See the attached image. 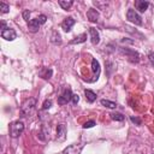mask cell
Here are the masks:
<instances>
[{"instance_id":"cell-28","label":"cell","mask_w":154,"mask_h":154,"mask_svg":"<svg viewBox=\"0 0 154 154\" xmlns=\"http://www.w3.org/2000/svg\"><path fill=\"white\" fill-rule=\"evenodd\" d=\"M130 120H131L132 123H135L136 125H141V119H140V118H137V117L131 116V117H130Z\"/></svg>"},{"instance_id":"cell-30","label":"cell","mask_w":154,"mask_h":154,"mask_svg":"<svg viewBox=\"0 0 154 154\" xmlns=\"http://www.w3.org/2000/svg\"><path fill=\"white\" fill-rule=\"evenodd\" d=\"M29 17H30V11H29V10L24 11V12H23V18H24L26 22H29Z\"/></svg>"},{"instance_id":"cell-19","label":"cell","mask_w":154,"mask_h":154,"mask_svg":"<svg viewBox=\"0 0 154 154\" xmlns=\"http://www.w3.org/2000/svg\"><path fill=\"white\" fill-rule=\"evenodd\" d=\"M52 75H53V70H52V69H47V67L42 69V70H41V72H40V76H41L42 78H45V79L51 78V77H52Z\"/></svg>"},{"instance_id":"cell-13","label":"cell","mask_w":154,"mask_h":154,"mask_svg":"<svg viewBox=\"0 0 154 154\" xmlns=\"http://www.w3.org/2000/svg\"><path fill=\"white\" fill-rule=\"evenodd\" d=\"M28 28H29V30H30L31 32H36V31H38V29H40V23L37 22L36 18H35V19H30V20L28 22Z\"/></svg>"},{"instance_id":"cell-31","label":"cell","mask_w":154,"mask_h":154,"mask_svg":"<svg viewBox=\"0 0 154 154\" xmlns=\"http://www.w3.org/2000/svg\"><path fill=\"white\" fill-rule=\"evenodd\" d=\"M71 101H72V103H73V105H76V103L79 101V96H78L77 94H73V95H72V99H71Z\"/></svg>"},{"instance_id":"cell-6","label":"cell","mask_w":154,"mask_h":154,"mask_svg":"<svg viewBox=\"0 0 154 154\" xmlns=\"http://www.w3.org/2000/svg\"><path fill=\"white\" fill-rule=\"evenodd\" d=\"M72 95H73V94H72V91H71L70 88L65 89L64 93L58 97V103H59V105H65V103H67L69 101H71Z\"/></svg>"},{"instance_id":"cell-17","label":"cell","mask_w":154,"mask_h":154,"mask_svg":"<svg viewBox=\"0 0 154 154\" xmlns=\"http://www.w3.org/2000/svg\"><path fill=\"white\" fill-rule=\"evenodd\" d=\"M84 95H85V99L89 101V102H94L96 100V94L90 90V89H85L84 90Z\"/></svg>"},{"instance_id":"cell-24","label":"cell","mask_w":154,"mask_h":154,"mask_svg":"<svg viewBox=\"0 0 154 154\" xmlns=\"http://www.w3.org/2000/svg\"><path fill=\"white\" fill-rule=\"evenodd\" d=\"M93 4H94L97 8H100V10H103V8L108 5V2H105V1H103V2H101V1H94Z\"/></svg>"},{"instance_id":"cell-7","label":"cell","mask_w":154,"mask_h":154,"mask_svg":"<svg viewBox=\"0 0 154 154\" xmlns=\"http://www.w3.org/2000/svg\"><path fill=\"white\" fill-rule=\"evenodd\" d=\"M1 37L7 40V41H13L17 37V34L13 29L11 28H6L5 30H1Z\"/></svg>"},{"instance_id":"cell-4","label":"cell","mask_w":154,"mask_h":154,"mask_svg":"<svg viewBox=\"0 0 154 154\" xmlns=\"http://www.w3.org/2000/svg\"><path fill=\"white\" fill-rule=\"evenodd\" d=\"M126 18H128V20H130V22H131V23H134L135 25H142V24H143L141 16H140L135 10H132V8L128 10Z\"/></svg>"},{"instance_id":"cell-27","label":"cell","mask_w":154,"mask_h":154,"mask_svg":"<svg viewBox=\"0 0 154 154\" xmlns=\"http://www.w3.org/2000/svg\"><path fill=\"white\" fill-rule=\"evenodd\" d=\"M94 125H95V122H94V120H89V122L84 123L83 128H84V129H90V128H93Z\"/></svg>"},{"instance_id":"cell-14","label":"cell","mask_w":154,"mask_h":154,"mask_svg":"<svg viewBox=\"0 0 154 154\" xmlns=\"http://www.w3.org/2000/svg\"><path fill=\"white\" fill-rule=\"evenodd\" d=\"M135 5H136V7H137V10L140 12H146L147 8H148V6H149V2L148 1H144V0H137L135 2Z\"/></svg>"},{"instance_id":"cell-10","label":"cell","mask_w":154,"mask_h":154,"mask_svg":"<svg viewBox=\"0 0 154 154\" xmlns=\"http://www.w3.org/2000/svg\"><path fill=\"white\" fill-rule=\"evenodd\" d=\"M89 35H90V41L93 45H97L100 42V34L95 28H89Z\"/></svg>"},{"instance_id":"cell-18","label":"cell","mask_w":154,"mask_h":154,"mask_svg":"<svg viewBox=\"0 0 154 154\" xmlns=\"http://www.w3.org/2000/svg\"><path fill=\"white\" fill-rule=\"evenodd\" d=\"M125 30H126L128 32H130L131 35H134V36L138 37L140 40H144V36H143V34H141V32H140V31H137V30H132V28H131V26H129V25H125Z\"/></svg>"},{"instance_id":"cell-23","label":"cell","mask_w":154,"mask_h":154,"mask_svg":"<svg viewBox=\"0 0 154 154\" xmlns=\"http://www.w3.org/2000/svg\"><path fill=\"white\" fill-rule=\"evenodd\" d=\"M10 11V6L6 4V2H0V12L1 13H7Z\"/></svg>"},{"instance_id":"cell-25","label":"cell","mask_w":154,"mask_h":154,"mask_svg":"<svg viewBox=\"0 0 154 154\" xmlns=\"http://www.w3.org/2000/svg\"><path fill=\"white\" fill-rule=\"evenodd\" d=\"M52 107V100L51 99H48V100H45V102H43V105H42V109H49Z\"/></svg>"},{"instance_id":"cell-26","label":"cell","mask_w":154,"mask_h":154,"mask_svg":"<svg viewBox=\"0 0 154 154\" xmlns=\"http://www.w3.org/2000/svg\"><path fill=\"white\" fill-rule=\"evenodd\" d=\"M36 19H37V22H38V23H40V25H41V24H45V23H46L47 17H46L45 14H40V16L36 18Z\"/></svg>"},{"instance_id":"cell-32","label":"cell","mask_w":154,"mask_h":154,"mask_svg":"<svg viewBox=\"0 0 154 154\" xmlns=\"http://www.w3.org/2000/svg\"><path fill=\"white\" fill-rule=\"evenodd\" d=\"M122 42H123V43H134V41H132V40H125V38H124V40H122Z\"/></svg>"},{"instance_id":"cell-21","label":"cell","mask_w":154,"mask_h":154,"mask_svg":"<svg viewBox=\"0 0 154 154\" xmlns=\"http://www.w3.org/2000/svg\"><path fill=\"white\" fill-rule=\"evenodd\" d=\"M109 116H111V119L117 120V122H123V120H124V118H125L122 113H118V112H112Z\"/></svg>"},{"instance_id":"cell-3","label":"cell","mask_w":154,"mask_h":154,"mask_svg":"<svg viewBox=\"0 0 154 154\" xmlns=\"http://www.w3.org/2000/svg\"><path fill=\"white\" fill-rule=\"evenodd\" d=\"M119 51H120L122 54H124V55L128 57L129 61H131V63H138L140 61V54H138V52H136L134 49H130V48H126V47L125 48L122 47V48H119Z\"/></svg>"},{"instance_id":"cell-2","label":"cell","mask_w":154,"mask_h":154,"mask_svg":"<svg viewBox=\"0 0 154 154\" xmlns=\"http://www.w3.org/2000/svg\"><path fill=\"white\" fill-rule=\"evenodd\" d=\"M24 131V123L22 120H14L10 124V136L16 138L20 136Z\"/></svg>"},{"instance_id":"cell-8","label":"cell","mask_w":154,"mask_h":154,"mask_svg":"<svg viewBox=\"0 0 154 154\" xmlns=\"http://www.w3.org/2000/svg\"><path fill=\"white\" fill-rule=\"evenodd\" d=\"M75 23H76V20H75L72 17H67V18H65V19L63 20V23H61V28H63L64 31L69 32V31L71 30V28L75 25Z\"/></svg>"},{"instance_id":"cell-11","label":"cell","mask_w":154,"mask_h":154,"mask_svg":"<svg viewBox=\"0 0 154 154\" xmlns=\"http://www.w3.org/2000/svg\"><path fill=\"white\" fill-rule=\"evenodd\" d=\"M87 17H88V19H89L90 22L96 23V22L99 20L100 14H99V12H97L95 8H89V10H88V12H87Z\"/></svg>"},{"instance_id":"cell-20","label":"cell","mask_w":154,"mask_h":154,"mask_svg":"<svg viewBox=\"0 0 154 154\" xmlns=\"http://www.w3.org/2000/svg\"><path fill=\"white\" fill-rule=\"evenodd\" d=\"M100 102H101L102 106H105V107H107V108H116V107H117V103H116V102L109 101V100H106V99H102Z\"/></svg>"},{"instance_id":"cell-5","label":"cell","mask_w":154,"mask_h":154,"mask_svg":"<svg viewBox=\"0 0 154 154\" xmlns=\"http://www.w3.org/2000/svg\"><path fill=\"white\" fill-rule=\"evenodd\" d=\"M83 148H84V144L83 143L70 144V146H67L63 150V154H81V152H82Z\"/></svg>"},{"instance_id":"cell-1","label":"cell","mask_w":154,"mask_h":154,"mask_svg":"<svg viewBox=\"0 0 154 154\" xmlns=\"http://www.w3.org/2000/svg\"><path fill=\"white\" fill-rule=\"evenodd\" d=\"M36 107V99L35 97H29L26 99L22 106H20V117H29L32 114Z\"/></svg>"},{"instance_id":"cell-29","label":"cell","mask_w":154,"mask_h":154,"mask_svg":"<svg viewBox=\"0 0 154 154\" xmlns=\"http://www.w3.org/2000/svg\"><path fill=\"white\" fill-rule=\"evenodd\" d=\"M148 59H149L150 64L154 66V52H149L148 53Z\"/></svg>"},{"instance_id":"cell-9","label":"cell","mask_w":154,"mask_h":154,"mask_svg":"<svg viewBox=\"0 0 154 154\" xmlns=\"http://www.w3.org/2000/svg\"><path fill=\"white\" fill-rule=\"evenodd\" d=\"M66 137V126L64 124H59L57 128V140L58 141H64Z\"/></svg>"},{"instance_id":"cell-12","label":"cell","mask_w":154,"mask_h":154,"mask_svg":"<svg viewBox=\"0 0 154 154\" xmlns=\"http://www.w3.org/2000/svg\"><path fill=\"white\" fill-rule=\"evenodd\" d=\"M91 71L94 73L95 79H97L99 78V75H100V63L96 59H93L91 60Z\"/></svg>"},{"instance_id":"cell-22","label":"cell","mask_w":154,"mask_h":154,"mask_svg":"<svg viewBox=\"0 0 154 154\" xmlns=\"http://www.w3.org/2000/svg\"><path fill=\"white\" fill-rule=\"evenodd\" d=\"M58 2H59V5H60L64 10H69V8L73 5V2H72V1H65V0H59Z\"/></svg>"},{"instance_id":"cell-15","label":"cell","mask_w":154,"mask_h":154,"mask_svg":"<svg viewBox=\"0 0 154 154\" xmlns=\"http://www.w3.org/2000/svg\"><path fill=\"white\" fill-rule=\"evenodd\" d=\"M87 40V34H81L78 36H76L75 38H72L70 41V45H78V43H82Z\"/></svg>"},{"instance_id":"cell-16","label":"cell","mask_w":154,"mask_h":154,"mask_svg":"<svg viewBox=\"0 0 154 154\" xmlns=\"http://www.w3.org/2000/svg\"><path fill=\"white\" fill-rule=\"evenodd\" d=\"M51 42L53 45H60L61 43V36L58 31H53L52 32V36H51Z\"/></svg>"}]
</instances>
